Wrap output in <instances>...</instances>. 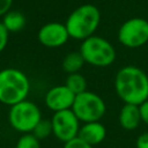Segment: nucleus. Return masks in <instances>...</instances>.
Returning a JSON list of instances; mask_svg holds the SVG:
<instances>
[{
    "label": "nucleus",
    "instance_id": "f257e3e1",
    "mask_svg": "<svg viewBox=\"0 0 148 148\" xmlns=\"http://www.w3.org/2000/svg\"><path fill=\"white\" fill-rule=\"evenodd\" d=\"M114 90L124 103L140 105L148 99V75L140 67L124 66L114 76Z\"/></svg>",
    "mask_w": 148,
    "mask_h": 148
},
{
    "label": "nucleus",
    "instance_id": "f03ea898",
    "mask_svg": "<svg viewBox=\"0 0 148 148\" xmlns=\"http://www.w3.org/2000/svg\"><path fill=\"white\" fill-rule=\"evenodd\" d=\"M101 22L99 9L91 3H84L75 8L67 17L65 25L69 37L77 40H84L92 36Z\"/></svg>",
    "mask_w": 148,
    "mask_h": 148
},
{
    "label": "nucleus",
    "instance_id": "7ed1b4c3",
    "mask_svg": "<svg viewBox=\"0 0 148 148\" xmlns=\"http://www.w3.org/2000/svg\"><path fill=\"white\" fill-rule=\"evenodd\" d=\"M30 81L24 72L8 67L0 71V103L12 106L27 99Z\"/></svg>",
    "mask_w": 148,
    "mask_h": 148
},
{
    "label": "nucleus",
    "instance_id": "20e7f679",
    "mask_svg": "<svg viewBox=\"0 0 148 148\" xmlns=\"http://www.w3.org/2000/svg\"><path fill=\"white\" fill-rule=\"evenodd\" d=\"M79 51L84 61L95 67H108L113 64L117 57L113 45L108 39L96 35L82 40Z\"/></svg>",
    "mask_w": 148,
    "mask_h": 148
},
{
    "label": "nucleus",
    "instance_id": "39448f33",
    "mask_svg": "<svg viewBox=\"0 0 148 148\" xmlns=\"http://www.w3.org/2000/svg\"><path fill=\"white\" fill-rule=\"evenodd\" d=\"M42 119V111L36 103L24 99L9 106L8 121L13 130L25 134L31 133L38 121Z\"/></svg>",
    "mask_w": 148,
    "mask_h": 148
},
{
    "label": "nucleus",
    "instance_id": "423d86ee",
    "mask_svg": "<svg viewBox=\"0 0 148 148\" xmlns=\"http://www.w3.org/2000/svg\"><path fill=\"white\" fill-rule=\"evenodd\" d=\"M72 110L77 119L83 124L99 121L106 112V104L99 95L94 91L86 90L75 96Z\"/></svg>",
    "mask_w": 148,
    "mask_h": 148
},
{
    "label": "nucleus",
    "instance_id": "0eeeda50",
    "mask_svg": "<svg viewBox=\"0 0 148 148\" xmlns=\"http://www.w3.org/2000/svg\"><path fill=\"white\" fill-rule=\"evenodd\" d=\"M119 43L128 49H138L148 42V21L132 17L125 21L118 30Z\"/></svg>",
    "mask_w": 148,
    "mask_h": 148
},
{
    "label": "nucleus",
    "instance_id": "6e6552de",
    "mask_svg": "<svg viewBox=\"0 0 148 148\" xmlns=\"http://www.w3.org/2000/svg\"><path fill=\"white\" fill-rule=\"evenodd\" d=\"M51 123L53 135L64 143L79 135V131L81 127L80 120L72 109L54 112L51 118Z\"/></svg>",
    "mask_w": 148,
    "mask_h": 148
},
{
    "label": "nucleus",
    "instance_id": "1a4fd4ad",
    "mask_svg": "<svg viewBox=\"0 0 148 148\" xmlns=\"http://www.w3.org/2000/svg\"><path fill=\"white\" fill-rule=\"evenodd\" d=\"M37 38L43 46L56 49L65 45L71 37L65 23L49 22L38 30Z\"/></svg>",
    "mask_w": 148,
    "mask_h": 148
},
{
    "label": "nucleus",
    "instance_id": "9d476101",
    "mask_svg": "<svg viewBox=\"0 0 148 148\" xmlns=\"http://www.w3.org/2000/svg\"><path fill=\"white\" fill-rule=\"evenodd\" d=\"M75 96L76 95L66 84H60V86H54L46 91L44 102L47 109L53 111L54 113L58 111L72 109Z\"/></svg>",
    "mask_w": 148,
    "mask_h": 148
},
{
    "label": "nucleus",
    "instance_id": "9b49d317",
    "mask_svg": "<svg viewBox=\"0 0 148 148\" xmlns=\"http://www.w3.org/2000/svg\"><path fill=\"white\" fill-rule=\"evenodd\" d=\"M77 136L80 139H82L83 141H86L87 143H89L91 146H96L104 141V139L106 136V128L99 121L84 123L80 127Z\"/></svg>",
    "mask_w": 148,
    "mask_h": 148
},
{
    "label": "nucleus",
    "instance_id": "f8f14e48",
    "mask_svg": "<svg viewBox=\"0 0 148 148\" xmlns=\"http://www.w3.org/2000/svg\"><path fill=\"white\" fill-rule=\"evenodd\" d=\"M118 119H119L120 126L124 130H126V131L135 130L140 125V123L142 121L139 105L124 103V105L121 106V109L119 111Z\"/></svg>",
    "mask_w": 148,
    "mask_h": 148
},
{
    "label": "nucleus",
    "instance_id": "ddd939ff",
    "mask_svg": "<svg viewBox=\"0 0 148 148\" xmlns=\"http://www.w3.org/2000/svg\"><path fill=\"white\" fill-rule=\"evenodd\" d=\"M1 22L9 32H18L25 25V17L18 10H9L2 16Z\"/></svg>",
    "mask_w": 148,
    "mask_h": 148
},
{
    "label": "nucleus",
    "instance_id": "4468645a",
    "mask_svg": "<svg viewBox=\"0 0 148 148\" xmlns=\"http://www.w3.org/2000/svg\"><path fill=\"white\" fill-rule=\"evenodd\" d=\"M84 64H86V61H84L82 54L80 53V51H73L65 56V58L62 59L61 66H62V69L65 73L73 74V73L80 72Z\"/></svg>",
    "mask_w": 148,
    "mask_h": 148
},
{
    "label": "nucleus",
    "instance_id": "2eb2a0df",
    "mask_svg": "<svg viewBox=\"0 0 148 148\" xmlns=\"http://www.w3.org/2000/svg\"><path fill=\"white\" fill-rule=\"evenodd\" d=\"M65 84L75 94V95H79L87 89V80L86 77L80 74V72L77 73H73V74H67V77H66V81H65Z\"/></svg>",
    "mask_w": 148,
    "mask_h": 148
},
{
    "label": "nucleus",
    "instance_id": "dca6fc26",
    "mask_svg": "<svg viewBox=\"0 0 148 148\" xmlns=\"http://www.w3.org/2000/svg\"><path fill=\"white\" fill-rule=\"evenodd\" d=\"M39 141L47 139L51 134H53V130H52V123L51 119H46V118H42L38 124L35 126L34 131L31 132Z\"/></svg>",
    "mask_w": 148,
    "mask_h": 148
},
{
    "label": "nucleus",
    "instance_id": "f3484780",
    "mask_svg": "<svg viewBox=\"0 0 148 148\" xmlns=\"http://www.w3.org/2000/svg\"><path fill=\"white\" fill-rule=\"evenodd\" d=\"M15 148H40V141L32 133H25L18 138Z\"/></svg>",
    "mask_w": 148,
    "mask_h": 148
},
{
    "label": "nucleus",
    "instance_id": "a211bd4d",
    "mask_svg": "<svg viewBox=\"0 0 148 148\" xmlns=\"http://www.w3.org/2000/svg\"><path fill=\"white\" fill-rule=\"evenodd\" d=\"M64 148H94V146L87 143L86 141H83L82 139L76 136V138L65 142L64 143Z\"/></svg>",
    "mask_w": 148,
    "mask_h": 148
},
{
    "label": "nucleus",
    "instance_id": "6ab92c4d",
    "mask_svg": "<svg viewBox=\"0 0 148 148\" xmlns=\"http://www.w3.org/2000/svg\"><path fill=\"white\" fill-rule=\"evenodd\" d=\"M9 31L6 29L2 22H0V53L6 49L9 39Z\"/></svg>",
    "mask_w": 148,
    "mask_h": 148
},
{
    "label": "nucleus",
    "instance_id": "aec40b11",
    "mask_svg": "<svg viewBox=\"0 0 148 148\" xmlns=\"http://www.w3.org/2000/svg\"><path fill=\"white\" fill-rule=\"evenodd\" d=\"M136 148H148V132L140 134L135 142Z\"/></svg>",
    "mask_w": 148,
    "mask_h": 148
},
{
    "label": "nucleus",
    "instance_id": "412c9836",
    "mask_svg": "<svg viewBox=\"0 0 148 148\" xmlns=\"http://www.w3.org/2000/svg\"><path fill=\"white\" fill-rule=\"evenodd\" d=\"M139 109H140V114H141V120L148 125V99L145 101L143 103H141L139 105Z\"/></svg>",
    "mask_w": 148,
    "mask_h": 148
},
{
    "label": "nucleus",
    "instance_id": "4be33fe9",
    "mask_svg": "<svg viewBox=\"0 0 148 148\" xmlns=\"http://www.w3.org/2000/svg\"><path fill=\"white\" fill-rule=\"evenodd\" d=\"M12 5L13 0H0V16H3L6 13H8Z\"/></svg>",
    "mask_w": 148,
    "mask_h": 148
}]
</instances>
